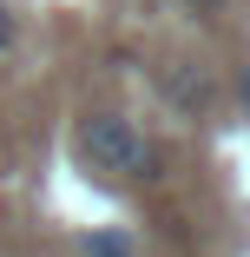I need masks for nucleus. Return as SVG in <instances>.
I'll use <instances>...</instances> for the list:
<instances>
[{
	"instance_id": "obj_5",
	"label": "nucleus",
	"mask_w": 250,
	"mask_h": 257,
	"mask_svg": "<svg viewBox=\"0 0 250 257\" xmlns=\"http://www.w3.org/2000/svg\"><path fill=\"white\" fill-rule=\"evenodd\" d=\"M178 7H184V14H224L230 0H178Z\"/></svg>"
},
{
	"instance_id": "obj_6",
	"label": "nucleus",
	"mask_w": 250,
	"mask_h": 257,
	"mask_svg": "<svg viewBox=\"0 0 250 257\" xmlns=\"http://www.w3.org/2000/svg\"><path fill=\"white\" fill-rule=\"evenodd\" d=\"M237 99H243V112H250V60L237 66Z\"/></svg>"
},
{
	"instance_id": "obj_1",
	"label": "nucleus",
	"mask_w": 250,
	"mask_h": 257,
	"mask_svg": "<svg viewBox=\"0 0 250 257\" xmlns=\"http://www.w3.org/2000/svg\"><path fill=\"white\" fill-rule=\"evenodd\" d=\"M73 159L86 165V178H99V185H152V178H165V152H158V139L145 132V125H132L125 112H79V125H73Z\"/></svg>"
},
{
	"instance_id": "obj_3",
	"label": "nucleus",
	"mask_w": 250,
	"mask_h": 257,
	"mask_svg": "<svg viewBox=\"0 0 250 257\" xmlns=\"http://www.w3.org/2000/svg\"><path fill=\"white\" fill-rule=\"evenodd\" d=\"M79 250H86V257H138V244H132L125 231H86Z\"/></svg>"
},
{
	"instance_id": "obj_2",
	"label": "nucleus",
	"mask_w": 250,
	"mask_h": 257,
	"mask_svg": "<svg viewBox=\"0 0 250 257\" xmlns=\"http://www.w3.org/2000/svg\"><path fill=\"white\" fill-rule=\"evenodd\" d=\"M165 92L178 99L184 112H204V106H211V86H204V79H191V73H165Z\"/></svg>"
},
{
	"instance_id": "obj_4",
	"label": "nucleus",
	"mask_w": 250,
	"mask_h": 257,
	"mask_svg": "<svg viewBox=\"0 0 250 257\" xmlns=\"http://www.w3.org/2000/svg\"><path fill=\"white\" fill-rule=\"evenodd\" d=\"M14 46H20V14L7 7V0H0V60H7Z\"/></svg>"
}]
</instances>
